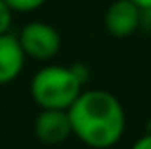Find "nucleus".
Here are the masks:
<instances>
[{
	"instance_id": "9d476101",
	"label": "nucleus",
	"mask_w": 151,
	"mask_h": 149,
	"mask_svg": "<svg viewBox=\"0 0 151 149\" xmlns=\"http://www.w3.org/2000/svg\"><path fill=\"white\" fill-rule=\"evenodd\" d=\"M140 29H145L147 33H151V8H147V10H142V15H140Z\"/></svg>"
},
{
	"instance_id": "423d86ee",
	"label": "nucleus",
	"mask_w": 151,
	"mask_h": 149,
	"mask_svg": "<svg viewBox=\"0 0 151 149\" xmlns=\"http://www.w3.org/2000/svg\"><path fill=\"white\" fill-rule=\"evenodd\" d=\"M25 67V54L17 37L12 33L0 34V86L10 84Z\"/></svg>"
},
{
	"instance_id": "20e7f679",
	"label": "nucleus",
	"mask_w": 151,
	"mask_h": 149,
	"mask_svg": "<svg viewBox=\"0 0 151 149\" xmlns=\"http://www.w3.org/2000/svg\"><path fill=\"white\" fill-rule=\"evenodd\" d=\"M142 10L130 0H115L109 4L103 15L105 29L115 38H126L140 29Z\"/></svg>"
},
{
	"instance_id": "7ed1b4c3",
	"label": "nucleus",
	"mask_w": 151,
	"mask_h": 149,
	"mask_svg": "<svg viewBox=\"0 0 151 149\" xmlns=\"http://www.w3.org/2000/svg\"><path fill=\"white\" fill-rule=\"evenodd\" d=\"M17 40L25 57L37 61H48L55 57L61 50V37L58 29L44 21H31L21 29Z\"/></svg>"
},
{
	"instance_id": "f257e3e1",
	"label": "nucleus",
	"mask_w": 151,
	"mask_h": 149,
	"mask_svg": "<svg viewBox=\"0 0 151 149\" xmlns=\"http://www.w3.org/2000/svg\"><path fill=\"white\" fill-rule=\"evenodd\" d=\"M67 115L73 136L92 149L113 147L126 128L124 107L107 90H82Z\"/></svg>"
},
{
	"instance_id": "0eeeda50",
	"label": "nucleus",
	"mask_w": 151,
	"mask_h": 149,
	"mask_svg": "<svg viewBox=\"0 0 151 149\" xmlns=\"http://www.w3.org/2000/svg\"><path fill=\"white\" fill-rule=\"evenodd\" d=\"M4 2L10 6L12 11L27 14V11H35L38 8H42L46 4V0H4Z\"/></svg>"
},
{
	"instance_id": "39448f33",
	"label": "nucleus",
	"mask_w": 151,
	"mask_h": 149,
	"mask_svg": "<svg viewBox=\"0 0 151 149\" xmlns=\"http://www.w3.org/2000/svg\"><path fill=\"white\" fill-rule=\"evenodd\" d=\"M35 136L46 145H58L73 136L67 111L59 109H40L35 119Z\"/></svg>"
},
{
	"instance_id": "9b49d317",
	"label": "nucleus",
	"mask_w": 151,
	"mask_h": 149,
	"mask_svg": "<svg viewBox=\"0 0 151 149\" xmlns=\"http://www.w3.org/2000/svg\"><path fill=\"white\" fill-rule=\"evenodd\" d=\"M130 2H134L140 10H147V8H151V0H130Z\"/></svg>"
},
{
	"instance_id": "f03ea898",
	"label": "nucleus",
	"mask_w": 151,
	"mask_h": 149,
	"mask_svg": "<svg viewBox=\"0 0 151 149\" xmlns=\"http://www.w3.org/2000/svg\"><path fill=\"white\" fill-rule=\"evenodd\" d=\"M84 90V78L77 67L44 65L31 80V97L40 109L67 111Z\"/></svg>"
},
{
	"instance_id": "6e6552de",
	"label": "nucleus",
	"mask_w": 151,
	"mask_h": 149,
	"mask_svg": "<svg viewBox=\"0 0 151 149\" xmlns=\"http://www.w3.org/2000/svg\"><path fill=\"white\" fill-rule=\"evenodd\" d=\"M14 23V11L4 0H0V34H8Z\"/></svg>"
},
{
	"instance_id": "1a4fd4ad",
	"label": "nucleus",
	"mask_w": 151,
	"mask_h": 149,
	"mask_svg": "<svg viewBox=\"0 0 151 149\" xmlns=\"http://www.w3.org/2000/svg\"><path fill=\"white\" fill-rule=\"evenodd\" d=\"M130 149H151V132H145L144 136H140Z\"/></svg>"
}]
</instances>
